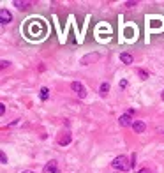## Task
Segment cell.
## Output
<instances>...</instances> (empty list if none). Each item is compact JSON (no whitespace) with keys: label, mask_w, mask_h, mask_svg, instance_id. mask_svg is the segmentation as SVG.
Masks as SVG:
<instances>
[{"label":"cell","mask_w":164,"mask_h":173,"mask_svg":"<svg viewBox=\"0 0 164 173\" xmlns=\"http://www.w3.org/2000/svg\"><path fill=\"white\" fill-rule=\"evenodd\" d=\"M111 166H113L115 170H118V171H127L129 168H131V163L127 161V157H125V156H118V157L113 159Z\"/></svg>","instance_id":"1"},{"label":"cell","mask_w":164,"mask_h":173,"mask_svg":"<svg viewBox=\"0 0 164 173\" xmlns=\"http://www.w3.org/2000/svg\"><path fill=\"white\" fill-rule=\"evenodd\" d=\"M71 88L79 95V97H81V99H83V97L86 95V88H85V85H83V83H79V81H72Z\"/></svg>","instance_id":"2"},{"label":"cell","mask_w":164,"mask_h":173,"mask_svg":"<svg viewBox=\"0 0 164 173\" xmlns=\"http://www.w3.org/2000/svg\"><path fill=\"white\" fill-rule=\"evenodd\" d=\"M118 122H120V125L122 127H127V125H132V115H131V113H124V115L120 117V118H118Z\"/></svg>","instance_id":"3"},{"label":"cell","mask_w":164,"mask_h":173,"mask_svg":"<svg viewBox=\"0 0 164 173\" xmlns=\"http://www.w3.org/2000/svg\"><path fill=\"white\" fill-rule=\"evenodd\" d=\"M11 20H13V14L7 9H0V23L6 25V23H11Z\"/></svg>","instance_id":"4"},{"label":"cell","mask_w":164,"mask_h":173,"mask_svg":"<svg viewBox=\"0 0 164 173\" xmlns=\"http://www.w3.org/2000/svg\"><path fill=\"white\" fill-rule=\"evenodd\" d=\"M36 30H37V34H39V37L43 36L44 32H46V29H44V25L41 21H37V23H34L32 27H30V32H32V36H36Z\"/></svg>","instance_id":"5"},{"label":"cell","mask_w":164,"mask_h":173,"mask_svg":"<svg viewBox=\"0 0 164 173\" xmlns=\"http://www.w3.org/2000/svg\"><path fill=\"white\" fill-rule=\"evenodd\" d=\"M43 173H58V166H57V161H50L48 164L44 166Z\"/></svg>","instance_id":"6"},{"label":"cell","mask_w":164,"mask_h":173,"mask_svg":"<svg viewBox=\"0 0 164 173\" xmlns=\"http://www.w3.org/2000/svg\"><path fill=\"white\" fill-rule=\"evenodd\" d=\"M95 62V60H99V55H97V53H90V55H86V57H83L81 58V64L83 65H86L88 64V62Z\"/></svg>","instance_id":"7"},{"label":"cell","mask_w":164,"mask_h":173,"mask_svg":"<svg viewBox=\"0 0 164 173\" xmlns=\"http://www.w3.org/2000/svg\"><path fill=\"white\" fill-rule=\"evenodd\" d=\"M132 129H134L136 133H143V131L147 129V125H145V122H141V120H134V124H132Z\"/></svg>","instance_id":"8"},{"label":"cell","mask_w":164,"mask_h":173,"mask_svg":"<svg viewBox=\"0 0 164 173\" xmlns=\"http://www.w3.org/2000/svg\"><path fill=\"white\" fill-rule=\"evenodd\" d=\"M14 6L18 9H29V6H30V2H27V0H25V2H21V0H14Z\"/></svg>","instance_id":"9"},{"label":"cell","mask_w":164,"mask_h":173,"mask_svg":"<svg viewBox=\"0 0 164 173\" xmlns=\"http://www.w3.org/2000/svg\"><path fill=\"white\" fill-rule=\"evenodd\" d=\"M120 60L122 62H124V64H132V57H131V55H129V53H122L120 55Z\"/></svg>","instance_id":"10"},{"label":"cell","mask_w":164,"mask_h":173,"mask_svg":"<svg viewBox=\"0 0 164 173\" xmlns=\"http://www.w3.org/2000/svg\"><path fill=\"white\" fill-rule=\"evenodd\" d=\"M58 143H60V145H69V143H71V134H69V133H65V136L60 138V141H58Z\"/></svg>","instance_id":"11"},{"label":"cell","mask_w":164,"mask_h":173,"mask_svg":"<svg viewBox=\"0 0 164 173\" xmlns=\"http://www.w3.org/2000/svg\"><path fill=\"white\" fill-rule=\"evenodd\" d=\"M108 92H109V83H102V85H101V88H99V94L101 95H106Z\"/></svg>","instance_id":"12"},{"label":"cell","mask_w":164,"mask_h":173,"mask_svg":"<svg viewBox=\"0 0 164 173\" xmlns=\"http://www.w3.org/2000/svg\"><path fill=\"white\" fill-rule=\"evenodd\" d=\"M48 97H50V90H48L46 87H43V88H41V99H43V101H46Z\"/></svg>","instance_id":"13"},{"label":"cell","mask_w":164,"mask_h":173,"mask_svg":"<svg viewBox=\"0 0 164 173\" xmlns=\"http://www.w3.org/2000/svg\"><path fill=\"white\" fill-rule=\"evenodd\" d=\"M0 159H2V163H4V164H6V163H7V156H6V154H4V152H2V156H0Z\"/></svg>","instance_id":"14"},{"label":"cell","mask_w":164,"mask_h":173,"mask_svg":"<svg viewBox=\"0 0 164 173\" xmlns=\"http://www.w3.org/2000/svg\"><path fill=\"white\" fill-rule=\"evenodd\" d=\"M138 2H125V7H134Z\"/></svg>","instance_id":"15"},{"label":"cell","mask_w":164,"mask_h":173,"mask_svg":"<svg viewBox=\"0 0 164 173\" xmlns=\"http://www.w3.org/2000/svg\"><path fill=\"white\" fill-rule=\"evenodd\" d=\"M0 65H2V69H6V67L9 65V62H7V60H2V62H0Z\"/></svg>","instance_id":"16"},{"label":"cell","mask_w":164,"mask_h":173,"mask_svg":"<svg viewBox=\"0 0 164 173\" xmlns=\"http://www.w3.org/2000/svg\"><path fill=\"white\" fill-rule=\"evenodd\" d=\"M138 173H150V170H148V168H141Z\"/></svg>","instance_id":"17"},{"label":"cell","mask_w":164,"mask_h":173,"mask_svg":"<svg viewBox=\"0 0 164 173\" xmlns=\"http://www.w3.org/2000/svg\"><path fill=\"white\" fill-rule=\"evenodd\" d=\"M125 87H127V81H125V79H124V81H120V88H125Z\"/></svg>","instance_id":"18"},{"label":"cell","mask_w":164,"mask_h":173,"mask_svg":"<svg viewBox=\"0 0 164 173\" xmlns=\"http://www.w3.org/2000/svg\"><path fill=\"white\" fill-rule=\"evenodd\" d=\"M139 76H141L143 79H147V72H145V71H139Z\"/></svg>","instance_id":"19"},{"label":"cell","mask_w":164,"mask_h":173,"mask_svg":"<svg viewBox=\"0 0 164 173\" xmlns=\"http://www.w3.org/2000/svg\"><path fill=\"white\" fill-rule=\"evenodd\" d=\"M0 113H2V115L6 113V106H4V104H0Z\"/></svg>","instance_id":"20"},{"label":"cell","mask_w":164,"mask_h":173,"mask_svg":"<svg viewBox=\"0 0 164 173\" xmlns=\"http://www.w3.org/2000/svg\"><path fill=\"white\" fill-rule=\"evenodd\" d=\"M21 173H36V171H32V170H25V171H21Z\"/></svg>","instance_id":"21"},{"label":"cell","mask_w":164,"mask_h":173,"mask_svg":"<svg viewBox=\"0 0 164 173\" xmlns=\"http://www.w3.org/2000/svg\"><path fill=\"white\" fill-rule=\"evenodd\" d=\"M161 97H162V101H164V92H162V94H161Z\"/></svg>","instance_id":"22"}]
</instances>
